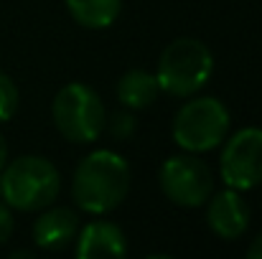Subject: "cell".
Listing matches in <instances>:
<instances>
[{"instance_id":"10","label":"cell","mask_w":262,"mask_h":259,"mask_svg":"<svg viewBox=\"0 0 262 259\" xmlns=\"http://www.w3.org/2000/svg\"><path fill=\"white\" fill-rule=\"evenodd\" d=\"M127 254V239L112 221H92L77 234L79 259H120Z\"/></svg>"},{"instance_id":"1","label":"cell","mask_w":262,"mask_h":259,"mask_svg":"<svg viewBox=\"0 0 262 259\" xmlns=\"http://www.w3.org/2000/svg\"><path fill=\"white\" fill-rule=\"evenodd\" d=\"M133 173L122 155L112 150H94L74 171L72 196L74 203L94 216L115 211L130 191Z\"/></svg>"},{"instance_id":"15","label":"cell","mask_w":262,"mask_h":259,"mask_svg":"<svg viewBox=\"0 0 262 259\" xmlns=\"http://www.w3.org/2000/svg\"><path fill=\"white\" fill-rule=\"evenodd\" d=\"M13 234V214H10V206L0 203V247L10 239Z\"/></svg>"},{"instance_id":"6","label":"cell","mask_w":262,"mask_h":259,"mask_svg":"<svg viewBox=\"0 0 262 259\" xmlns=\"http://www.w3.org/2000/svg\"><path fill=\"white\" fill-rule=\"evenodd\" d=\"M158 183L163 196L181 208H199L214 193V175L196 153L171 155L158 171Z\"/></svg>"},{"instance_id":"3","label":"cell","mask_w":262,"mask_h":259,"mask_svg":"<svg viewBox=\"0 0 262 259\" xmlns=\"http://www.w3.org/2000/svg\"><path fill=\"white\" fill-rule=\"evenodd\" d=\"M214 74V56L199 38H176L158 59V84L171 97H193Z\"/></svg>"},{"instance_id":"4","label":"cell","mask_w":262,"mask_h":259,"mask_svg":"<svg viewBox=\"0 0 262 259\" xmlns=\"http://www.w3.org/2000/svg\"><path fill=\"white\" fill-rule=\"evenodd\" d=\"M229 109L216 97L188 99L173 120V140L186 153H209L229 135Z\"/></svg>"},{"instance_id":"5","label":"cell","mask_w":262,"mask_h":259,"mask_svg":"<svg viewBox=\"0 0 262 259\" xmlns=\"http://www.w3.org/2000/svg\"><path fill=\"white\" fill-rule=\"evenodd\" d=\"M51 117L61 137L84 145V143H94L104 132L107 109L92 86L72 82L54 97Z\"/></svg>"},{"instance_id":"8","label":"cell","mask_w":262,"mask_h":259,"mask_svg":"<svg viewBox=\"0 0 262 259\" xmlns=\"http://www.w3.org/2000/svg\"><path fill=\"white\" fill-rule=\"evenodd\" d=\"M206 224L219 239H239L250 229V206L242 198V191L224 188L209 196Z\"/></svg>"},{"instance_id":"17","label":"cell","mask_w":262,"mask_h":259,"mask_svg":"<svg viewBox=\"0 0 262 259\" xmlns=\"http://www.w3.org/2000/svg\"><path fill=\"white\" fill-rule=\"evenodd\" d=\"M5 163H8V145H5V140L0 135V171L5 168Z\"/></svg>"},{"instance_id":"2","label":"cell","mask_w":262,"mask_h":259,"mask_svg":"<svg viewBox=\"0 0 262 259\" xmlns=\"http://www.w3.org/2000/svg\"><path fill=\"white\" fill-rule=\"evenodd\" d=\"M59 191L56 166L41 155H20L0 171V196L15 211H43L56 201Z\"/></svg>"},{"instance_id":"13","label":"cell","mask_w":262,"mask_h":259,"mask_svg":"<svg viewBox=\"0 0 262 259\" xmlns=\"http://www.w3.org/2000/svg\"><path fill=\"white\" fill-rule=\"evenodd\" d=\"M104 130L110 132V137L112 140H130L133 137V132L138 130V120H135V114H133V109H120V112H115V114H107V120H104Z\"/></svg>"},{"instance_id":"12","label":"cell","mask_w":262,"mask_h":259,"mask_svg":"<svg viewBox=\"0 0 262 259\" xmlns=\"http://www.w3.org/2000/svg\"><path fill=\"white\" fill-rule=\"evenodd\" d=\"M69 15L84 28H107L117 20L122 0H67Z\"/></svg>"},{"instance_id":"11","label":"cell","mask_w":262,"mask_h":259,"mask_svg":"<svg viewBox=\"0 0 262 259\" xmlns=\"http://www.w3.org/2000/svg\"><path fill=\"white\" fill-rule=\"evenodd\" d=\"M158 97H161L158 77L145 69H130L117 82V99L122 102V107H127L133 112L148 109Z\"/></svg>"},{"instance_id":"16","label":"cell","mask_w":262,"mask_h":259,"mask_svg":"<svg viewBox=\"0 0 262 259\" xmlns=\"http://www.w3.org/2000/svg\"><path fill=\"white\" fill-rule=\"evenodd\" d=\"M247 257L262 259V234H257V237L252 239V244H250V249H247Z\"/></svg>"},{"instance_id":"7","label":"cell","mask_w":262,"mask_h":259,"mask_svg":"<svg viewBox=\"0 0 262 259\" xmlns=\"http://www.w3.org/2000/svg\"><path fill=\"white\" fill-rule=\"evenodd\" d=\"M219 175L227 188L252 191L262 185V130L242 127L237 130L219 158Z\"/></svg>"},{"instance_id":"9","label":"cell","mask_w":262,"mask_h":259,"mask_svg":"<svg viewBox=\"0 0 262 259\" xmlns=\"http://www.w3.org/2000/svg\"><path fill=\"white\" fill-rule=\"evenodd\" d=\"M79 234V216L67 206H46L33 224V242L46 252L67 249Z\"/></svg>"},{"instance_id":"14","label":"cell","mask_w":262,"mask_h":259,"mask_svg":"<svg viewBox=\"0 0 262 259\" xmlns=\"http://www.w3.org/2000/svg\"><path fill=\"white\" fill-rule=\"evenodd\" d=\"M18 109V86L13 84V79L0 72V122H8Z\"/></svg>"}]
</instances>
